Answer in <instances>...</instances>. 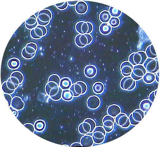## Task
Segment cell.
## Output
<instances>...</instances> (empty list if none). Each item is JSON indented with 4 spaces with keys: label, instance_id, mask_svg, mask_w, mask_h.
Instances as JSON below:
<instances>
[{
    "label": "cell",
    "instance_id": "cell-44",
    "mask_svg": "<svg viewBox=\"0 0 160 147\" xmlns=\"http://www.w3.org/2000/svg\"><path fill=\"white\" fill-rule=\"evenodd\" d=\"M9 107L15 117H17L18 116L19 114L18 110L14 109L11 106H9Z\"/></svg>",
    "mask_w": 160,
    "mask_h": 147
},
{
    "label": "cell",
    "instance_id": "cell-35",
    "mask_svg": "<svg viewBox=\"0 0 160 147\" xmlns=\"http://www.w3.org/2000/svg\"><path fill=\"white\" fill-rule=\"evenodd\" d=\"M143 78L145 83L147 84H151L154 81L155 75L154 73L147 72L144 75Z\"/></svg>",
    "mask_w": 160,
    "mask_h": 147
},
{
    "label": "cell",
    "instance_id": "cell-2",
    "mask_svg": "<svg viewBox=\"0 0 160 147\" xmlns=\"http://www.w3.org/2000/svg\"><path fill=\"white\" fill-rule=\"evenodd\" d=\"M96 127L95 121L92 118H88L79 125L78 130L80 134L85 135L92 133Z\"/></svg>",
    "mask_w": 160,
    "mask_h": 147
},
{
    "label": "cell",
    "instance_id": "cell-26",
    "mask_svg": "<svg viewBox=\"0 0 160 147\" xmlns=\"http://www.w3.org/2000/svg\"><path fill=\"white\" fill-rule=\"evenodd\" d=\"M80 143L83 147H90L93 145L94 143L92 136L85 134L80 139Z\"/></svg>",
    "mask_w": 160,
    "mask_h": 147
},
{
    "label": "cell",
    "instance_id": "cell-1",
    "mask_svg": "<svg viewBox=\"0 0 160 147\" xmlns=\"http://www.w3.org/2000/svg\"><path fill=\"white\" fill-rule=\"evenodd\" d=\"M45 90L46 94L54 101H58L62 98L63 90L54 82H48L45 85Z\"/></svg>",
    "mask_w": 160,
    "mask_h": 147
},
{
    "label": "cell",
    "instance_id": "cell-19",
    "mask_svg": "<svg viewBox=\"0 0 160 147\" xmlns=\"http://www.w3.org/2000/svg\"><path fill=\"white\" fill-rule=\"evenodd\" d=\"M133 65L129 62L125 61L121 63L120 69L122 75L124 77L130 76L132 72Z\"/></svg>",
    "mask_w": 160,
    "mask_h": 147
},
{
    "label": "cell",
    "instance_id": "cell-41",
    "mask_svg": "<svg viewBox=\"0 0 160 147\" xmlns=\"http://www.w3.org/2000/svg\"><path fill=\"white\" fill-rule=\"evenodd\" d=\"M4 95L5 97V99L8 103L9 106H10L12 99V98L11 96L10 95V94L6 93H4Z\"/></svg>",
    "mask_w": 160,
    "mask_h": 147
},
{
    "label": "cell",
    "instance_id": "cell-22",
    "mask_svg": "<svg viewBox=\"0 0 160 147\" xmlns=\"http://www.w3.org/2000/svg\"><path fill=\"white\" fill-rule=\"evenodd\" d=\"M97 73V70L96 67L92 64L86 66L84 70L85 75L87 77L92 78L96 76Z\"/></svg>",
    "mask_w": 160,
    "mask_h": 147
},
{
    "label": "cell",
    "instance_id": "cell-31",
    "mask_svg": "<svg viewBox=\"0 0 160 147\" xmlns=\"http://www.w3.org/2000/svg\"><path fill=\"white\" fill-rule=\"evenodd\" d=\"M152 104V103L148 99H143L140 103V109L144 112H147L150 109Z\"/></svg>",
    "mask_w": 160,
    "mask_h": 147
},
{
    "label": "cell",
    "instance_id": "cell-13",
    "mask_svg": "<svg viewBox=\"0 0 160 147\" xmlns=\"http://www.w3.org/2000/svg\"><path fill=\"white\" fill-rule=\"evenodd\" d=\"M47 33V30L45 26L38 25L31 30L30 34L32 38L37 40L45 36Z\"/></svg>",
    "mask_w": 160,
    "mask_h": 147
},
{
    "label": "cell",
    "instance_id": "cell-28",
    "mask_svg": "<svg viewBox=\"0 0 160 147\" xmlns=\"http://www.w3.org/2000/svg\"><path fill=\"white\" fill-rule=\"evenodd\" d=\"M72 84L71 79L67 77H64L60 79L59 87L62 90L69 89Z\"/></svg>",
    "mask_w": 160,
    "mask_h": 147
},
{
    "label": "cell",
    "instance_id": "cell-25",
    "mask_svg": "<svg viewBox=\"0 0 160 147\" xmlns=\"http://www.w3.org/2000/svg\"><path fill=\"white\" fill-rule=\"evenodd\" d=\"M107 112L108 115L115 118L121 112V109L119 106L113 104L108 107Z\"/></svg>",
    "mask_w": 160,
    "mask_h": 147
},
{
    "label": "cell",
    "instance_id": "cell-6",
    "mask_svg": "<svg viewBox=\"0 0 160 147\" xmlns=\"http://www.w3.org/2000/svg\"><path fill=\"white\" fill-rule=\"evenodd\" d=\"M87 89V85L85 82L78 81L73 84L69 89L72 92L74 97H77L86 93Z\"/></svg>",
    "mask_w": 160,
    "mask_h": 147
},
{
    "label": "cell",
    "instance_id": "cell-24",
    "mask_svg": "<svg viewBox=\"0 0 160 147\" xmlns=\"http://www.w3.org/2000/svg\"><path fill=\"white\" fill-rule=\"evenodd\" d=\"M88 6L87 4L83 1L78 2L75 6V9L77 13L80 14H83L87 11Z\"/></svg>",
    "mask_w": 160,
    "mask_h": 147
},
{
    "label": "cell",
    "instance_id": "cell-29",
    "mask_svg": "<svg viewBox=\"0 0 160 147\" xmlns=\"http://www.w3.org/2000/svg\"><path fill=\"white\" fill-rule=\"evenodd\" d=\"M93 91L97 94H100L103 93L105 89V86L103 83L101 82L95 83L92 86Z\"/></svg>",
    "mask_w": 160,
    "mask_h": 147
},
{
    "label": "cell",
    "instance_id": "cell-47",
    "mask_svg": "<svg viewBox=\"0 0 160 147\" xmlns=\"http://www.w3.org/2000/svg\"><path fill=\"white\" fill-rule=\"evenodd\" d=\"M157 72V74L155 76V79H156V81L158 83L159 80V72L158 71Z\"/></svg>",
    "mask_w": 160,
    "mask_h": 147
},
{
    "label": "cell",
    "instance_id": "cell-33",
    "mask_svg": "<svg viewBox=\"0 0 160 147\" xmlns=\"http://www.w3.org/2000/svg\"><path fill=\"white\" fill-rule=\"evenodd\" d=\"M72 92L69 89L63 90L62 98L64 101L69 102L71 101L74 98Z\"/></svg>",
    "mask_w": 160,
    "mask_h": 147
},
{
    "label": "cell",
    "instance_id": "cell-21",
    "mask_svg": "<svg viewBox=\"0 0 160 147\" xmlns=\"http://www.w3.org/2000/svg\"><path fill=\"white\" fill-rule=\"evenodd\" d=\"M24 102L21 97L15 96L12 98L11 106L14 109L20 110L24 108Z\"/></svg>",
    "mask_w": 160,
    "mask_h": 147
},
{
    "label": "cell",
    "instance_id": "cell-14",
    "mask_svg": "<svg viewBox=\"0 0 160 147\" xmlns=\"http://www.w3.org/2000/svg\"><path fill=\"white\" fill-rule=\"evenodd\" d=\"M146 73V70L142 65L134 66L131 75V77L135 81L142 79Z\"/></svg>",
    "mask_w": 160,
    "mask_h": 147
},
{
    "label": "cell",
    "instance_id": "cell-34",
    "mask_svg": "<svg viewBox=\"0 0 160 147\" xmlns=\"http://www.w3.org/2000/svg\"><path fill=\"white\" fill-rule=\"evenodd\" d=\"M145 53L148 58L154 59L157 57L155 50L152 44L149 45L147 48Z\"/></svg>",
    "mask_w": 160,
    "mask_h": 147
},
{
    "label": "cell",
    "instance_id": "cell-36",
    "mask_svg": "<svg viewBox=\"0 0 160 147\" xmlns=\"http://www.w3.org/2000/svg\"><path fill=\"white\" fill-rule=\"evenodd\" d=\"M99 18L101 22L107 23L109 21L111 18V15L108 11L103 10L100 13Z\"/></svg>",
    "mask_w": 160,
    "mask_h": 147
},
{
    "label": "cell",
    "instance_id": "cell-23",
    "mask_svg": "<svg viewBox=\"0 0 160 147\" xmlns=\"http://www.w3.org/2000/svg\"><path fill=\"white\" fill-rule=\"evenodd\" d=\"M37 17L33 14L26 20L25 22V26L29 29L32 30L35 28L38 25Z\"/></svg>",
    "mask_w": 160,
    "mask_h": 147
},
{
    "label": "cell",
    "instance_id": "cell-7",
    "mask_svg": "<svg viewBox=\"0 0 160 147\" xmlns=\"http://www.w3.org/2000/svg\"><path fill=\"white\" fill-rule=\"evenodd\" d=\"M106 132L103 126H97L92 132V137L94 143L100 144L104 141Z\"/></svg>",
    "mask_w": 160,
    "mask_h": 147
},
{
    "label": "cell",
    "instance_id": "cell-17",
    "mask_svg": "<svg viewBox=\"0 0 160 147\" xmlns=\"http://www.w3.org/2000/svg\"><path fill=\"white\" fill-rule=\"evenodd\" d=\"M86 104L87 107L91 109H96L98 108L101 104L100 98L96 95H91L87 99Z\"/></svg>",
    "mask_w": 160,
    "mask_h": 147
},
{
    "label": "cell",
    "instance_id": "cell-11",
    "mask_svg": "<svg viewBox=\"0 0 160 147\" xmlns=\"http://www.w3.org/2000/svg\"><path fill=\"white\" fill-rule=\"evenodd\" d=\"M143 64L146 71L148 72L155 73L158 71L159 69L158 63L157 59L147 58Z\"/></svg>",
    "mask_w": 160,
    "mask_h": 147
},
{
    "label": "cell",
    "instance_id": "cell-18",
    "mask_svg": "<svg viewBox=\"0 0 160 147\" xmlns=\"http://www.w3.org/2000/svg\"><path fill=\"white\" fill-rule=\"evenodd\" d=\"M10 78L12 83L15 85L17 89L19 85L22 83L24 79L23 74L18 71L12 72Z\"/></svg>",
    "mask_w": 160,
    "mask_h": 147
},
{
    "label": "cell",
    "instance_id": "cell-40",
    "mask_svg": "<svg viewBox=\"0 0 160 147\" xmlns=\"http://www.w3.org/2000/svg\"><path fill=\"white\" fill-rule=\"evenodd\" d=\"M55 6L59 10H63L65 9L68 5V2L66 1L55 4Z\"/></svg>",
    "mask_w": 160,
    "mask_h": 147
},
{
    "label": "cell",
    "instance_id": "cell-45",
    "mask_svg": "<svg viewBox=\"0 0 160 147\" xmlns=\"http://www.w3.org/2000/svg\"><path fill=\"white\" fill-rule=\"evenodd\" d=\"M70 146L74 147V146H82V145L79 142H74Z\"/></svg>",
    "mask_w": 160,
    "mask_h": 147
},
{
    "label": "cell",
    "instance_id": "cell-39",
    "mask_svg": "<svg viewBox=\"0 0 160 147\" xmlns=\"http://www.w3.org/2000/svg\"><path fill=\"white\" fill-rule=\"evenodd\" d=\"M120 24V20L117 17H112L110 18L109 21V24L111 27H116L118 26Z\"/></svg>",
    "mask_w": 160,
    "mask_h": 147
},
{
    "label": "cell",
    "instance_id": "cell-12",
    "mask_svg": "<svg viewBox=\"0 0 160 147\" xmlns=\"http://www.w3.org/2000/svg\"><path fill=\"white\" fill-rule=\"evenodd\" d=\"M144 112L140 109H137L131 113L129 116L130 124L136 126L143 119L144 116Z\"/></svg>",
    "mask_w": 160,
    "mask_h": 147
},
{
    "label": "cell",
    "instance_id": "cell-38",
    "mask_svg": "<svg viewBox=\"0 0 160 147\" xmlns=\"http://www.w3.org/2000/svg\"><path fill=\"white\" fill-rule=\"evenodd\" d=\"M60 79L59 76L56 74H53L49 76L48 78V82H53L59 86Z\"/></svg>",
    "mask_w": 160,
    "mask_h": 147
},
{
    "label": "cell",
    "instance_id": "cell-15",
    "mask_svg": "<svg viewBox=\"0 0 160 147\" xmlns=\"http://www.w3.org/2000/svg\"><path fill=\"white\" fill-rule=\"evenodd\" d=\"M115 121L117 125L124 128H128L130 125L129 118L123 113H120L116 117Z\"/></svg>",
    "mask_w": 160,
    "mask_h": 147
},
{
    "label": "cell",
    "instance_id": "cell-20",
    "mask_svg": "<svg viewBox=\"0 0 160 147\" xmlns=\"http://www.w3.org/2000/svg\"><path fill=\"white\" fill-rule=\"evenodd\" d=\"M16 89L15 85L11 81L10 78L2 84V89L4 93L12 94Z\"/></svg>",
    "mask_w": 160,
    "mask_h": 147
},
{
    "label": "cell",
    "instance_id": "cell-4",
    "mask_svg": "<svg viewBox=\"0 0 160 147\" xmlns=\"http://www.w3.org/2000/svg\"><path fill=\"white\" fill-rule=\"evenodd\" d=\"M52 17L51 12L48 9H44L38 13L37 21L39 25L45 26L50 22Z\"/></svg>",
    "mask_w": 160,
    "mask_h": 147
},
{
    "label": "cell",
    "instance_id": "cell-32",
    "mask_svg": "<svg viewBox=\"0 0 160 147\" xmlns=\"http://www.w3.org/2000/svg\"><path fill=\"white\" fill-rule=\"evenodd\" d=\"M99 29L101 33L103 35H106L111 32L112 27L109 23H103L100 25Z\"/></svg>",
    "mask_w": 160,
    "mask_h": 147
},
{
    "label": "cell",
    "instance_id": "cell-42",
    "mask_svg": "<svg viewBox=\"0 0 160 147\" xmlns=\"http://www.w3.org/2000/svg\"><path fill=\"white\" fill-rule=\"evenodd\" d=\"M157 89L154 91H152L149 95L148 99L152 103H153L154 100L155 96L156 95Z\"/></svg>",
    "mask_w": 160,
    "mask_h": 147
},
{
    "label": "cell",
    "instance_id": "cell-43",
    "mask_svg": "<svg viewBox=\"0 0 160 147\" xmlns=\"http://www.w3.org/2000/svg\"><path fill=\"white\" fill-rule=\"evenodd\" d=\"M24 126L32 133H34L35 129L34 126L32 124L28 123L24 124Z\"/></svg>",
    "mask_w": 160,
    "mask_h": 147
},
{
    "label": "cell",
    "instance_id": "cell-46",
    "mask_svg": "<svg viewBox=\"0 0 160 147\" xmlns=\"http://www.w3.org/2000/svg\"><path fill=\"white\" fill-rule=\"evenodd\" d=\"M78 1H68V4L70 6L75 5L77 4Z\"/></svg>",
    "mask_w": 160,
    "mask_h": 147
},
{
    "label": "cell",
    "instance_id": "cell-3",
    "mask_svg": "<svg viewBox=\"0 0 160 147\" xmlns=\"http://www.w3.org/2000/svg\"><path fill=\"white\" fill-rule=\"evenodd\" d=\"M37 49V46L36 44L32 42L29 43L22 49L21 56L25 59H31L35 55Z\"/></svg>",
    "mask_w": 160,
    "mask_h": 147
},
{
    "label": "cell",
    "instance_id": "cell-8",
    "mask_svg": "<svg viewBox=\"0 0 160 147\" xmlns=\"http://www.w3.org/2000/svg\"><path fill=\"white\" fill-rule=\"evenodd\" d=\"M92 41L93 37L89 34H79L77 35L74 38L75 44L80 48H83L90 44Z\"/></svg>",
    "mask_w": 160,
    "mask_h": 147
},
{
    "label": "cell",
    "instance_id": "cell-27",
    "mask_svg": "<svg viewBox=\"0 0 160 147\" xmlns=\"http://www.w3.org/2000/svg\"><path fill=\"white\" fill-rule=\"evenodd\" d=\"M21 64L19 60L15 57L9 59L7 62V65L8 68L11 70H15L19 68Z\"/></svg>",
    "mask_w": 160,
    "mask_h": 147
},
{
    "label": "cell",
    "instance_id": "cell-5",
    "mask_svg": "<svg viewBox=\"0 0 160 147\" xmlns=\"http://www.w3.org/2000/svg\"><path fill=\"white\" fill-rule=\"evenodd\" d=\"M147 58L145 52L139 51L131 53L129 57L128 60L133 65L135 66L142 65Z\"/></svg>",
    "mask_w": 160,
    "mask_h": 147
},
{
    "label": "cell",
    "instance_id": "cell-9",
    "mask_svg": "<svg viewBox=\"0 0 160 147\" xmlns=\"http://www.w3.org/2000/svg\"><path fill=\"white\" fill-rule=\"evenodd\" d=\"M75 29L80 34H89L93 31V26L90 22L80 21L76 24Z\"/></svg>",
    "mask_w": 160,
    "mask_h": 147
},
{
    "label": "cell",
    "instance_id": "cell-10",
    "mask_svg": "<svg viewBox=\"0 0 160 147\" xmlns=\"http://www.w3.org/2000/svg\"><path fill=\"white\" fill-rule=\"evenodd\" d=\"M136 85V81L131 76H125L123 78L120 83V87L123 90L131 91L134 89Z\"/></svg>",
    "mask_w": 160,
    "mask_h": 147
},
{
    "label": "cell",
    "instance_id": "cell-16",
    "mask_svg": "<svg viewBox=\"0 0 160 147\" xmlns=\"http://www.w3.org/2000/svg\"><path fill=\"white\" fill-rule=\"evenodd\" d=\"M103 127L106 133L112 132L114 129L115 122L114 118L109 115L105 116L102 120Z\"/></svg>",
    "mask_w": 160,
    "mask_h": 147
},
{
    "label": "cell",
    "instance_id": "cell-37",
    "mask_svg": "<svg viewBox=\"0 0 160 147\" xmlns=\"http://www.w3.org/2000/svg\"><path fill=\"white\" fill-rule=\"evenodd\" d=\"M109 12L112 16L114 17H119L121 14V11L112 6H110L109 9Z\"/></svg>",
    "mask_w": 160,
    "mask_h": 147
},
{
    "label": "cell",
    "instance_id": "cell-30",
    "mask_svg": "<svg viewBox=\"0 0 160 147\" xmlns=\"http://www.w3.org/2000/svg\"><path fill=\"white\" fill-rule=\"evenodd\" d=\"M33 126L35 130L37 132H40L45 130L46 124L45 122L43 120L39 119L35 122Z\"/></svg>",
    "mask_w": 160,
    "mask_h": 147
}]
</instances>
